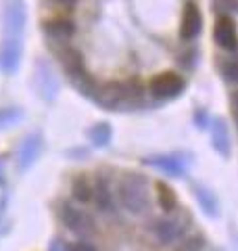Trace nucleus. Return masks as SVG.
Returning a JSON list of instances; mask_svg holds the SVG:
<instances>
[{
  "label": "nucleus",
  "instance_id": "nucleus-13",
  "mask_svg": "<svg viewBox=\"0 0 238 251\" xmlns=\"http://www.w3.org/2000/svg\"><path fill=\"white\" fill-rule=\"evenodd\" d=\"M203 249V237H190L180 243L176 251H201Z\"/></svg>",
  "mask_w": 238,
  "mask_h": 251
},
{
  "label": "nucleus",
  "instance_id": "nucleus-14",
  "mask_svg": "<svg viewBox=\"0 0 238 251\" xmlns=\"http://www.w3.org/2000/svg\"><path fill=\"white\" fill-rule=\"evenodd\" d=\"M224 75L228 77V82H234L238 84V59L228 61L224 65Z\"/></svg>",
  "mask_w": 238,
  "mask_h": 251
},
{
  "label": "nucleus",
  "instance_id": "nucleus-1",
  "mask_svg": "<svg viewBox=\"0 0 238 251\" xmlns=\"http://www.w3.org/2000/svg\"><path fill=\"white\" fill-rule=\"evenodd\" d=\"M117 197L125 211L140 216L148 209V191L146 180L140 174H125L117 184Z\"/></svg>",
  "mask_w": 238,
  "mask_h": 251
},
{
  "label": "nucleus",
  "instance_id": "nucleus-2",
  "mask_svg": "<svg viewBox=\"0 0 238 251\" xmlns=\"http://www.w3.org/2000/svg\"><path fill=\"white\" fill-rule=\"evenodd\" d=\"M59 218H61V222L75 234H88L94 230V220L86 214L84 209L75 207L73 203H69V201H61Z\"/></svg>",
  "mask_w": 238,
  "mask_h": 251
},
{
  "label": "nucleus",
  "instance_id": "nucleus-9",
  "mask_svg": "<svg viewBox=\"0 0 238 251\" xmlns=\"http://www.w3.org/2000/svg\"><path fill=\"white\" fill-rule=\"evenodd\" d=\"M157 199L163 211H173L178 207V197L165 182H157Z\"/></svg>",
  "mask_w": 238,
  "mask_h": 251
},
{
  "label": "nucleus",
  "instance_id": "nucleus-6",
  "mask_svg": "<svg viewBox=\"0 0 238 251\" xmlns=\"http://www.w3.org/2000/svg\"><path fill=\"white\" fill-rule=\"evenodd\" d=\"M201 25H203V17H201V11L198 6L188 2L186 9H184V15H182V25H180V36L184 40H194V38L201 34Z\"/></svg>",
  "mask_w": 238,
  "mask_h": 251
},
{
  "label": "nucleus",
  "instance_id": "nucleus-4",
  "mask_svg": "<svg viewBox=\"0 0 238 251\" xmlns=\"http://www.w3.org/2000/svg\"><path fill=\"white\" fill-rule=\"evenodd\" d=\"M182 88H184V82L173 72H163L150 80V92H153L155 97H163V99L176 97V94L182 92Z\"/></svg>",
  "mask_w": 238,
  "mask_h": 251
},
{
  "label": "nucleus",
  "instance_id": "nucleus-8",
  "mask_svg": "<svg viewBox=\"0 0 238 251\" xmlns=\"http://www.w3.org/2000/svg\"><path fill=\"white\" fill-rule=\"evenodd\" d=\"M44 31L54 40H69L75 34V23L65 17H52L44 21Z\"/></svg>",
  "mask_w": 238,
  "mask_h": 251
},
{
  "label": "nucleus",
  "instance_id": "nucleus-3",
  "mask_svg": "<svg viewBox=\"0 0 238 251\" xmlns=\"http://www.w3.org/2000/svg\"><path fill=\"white\" fill-rule=\"evenodd\" d=\"M150 230H153L155 239L161 243V245H171V243H178L182 239L184 226H182L178 220H171V218H157L153 226H150Z\"/></svg>",
  "mask_w": 238,
  "mask_h": 251
},
{
  "label": "nucleus",
  "instance_id": "nucleus-17",
  "mask_svg": "<svg viewBox=\"0 0 238 251\" xmlns=\"http://www.w3.org/2000/svg\"><path fill=\"white\" fill-rule=\"evenodd\" d=\"M52 2H57V4H61V6H73L77 0H52Z\"/></svg>",
  "mask_w": 238,
  "mask_h": 251
},
{
  "label": "nucleus",
  "instance_id": "nucleus-7",
  "mask_svg": "<svg viewBox=\"0 0 238 251\" xmlns=\"http://www.w3.org/2000/svg\"><path fill=\"white\" fill-rule=\"evenodd\" d=\"M92 201H94V205H96V209L102 211V214H111V211H115L113 193H111V186L102 176H98L96 182L92 184Z\"/></svg>",
  "mask_w": 238,
  "mask_h": 251
},
{
  "label": "nucleus",
  "instance_id": "nucleus-16",
  "mask_svg": "<svg viewBox=\"0 0 238 251\" xmlns=\"http://www.w3.org/2000/svg\"><path fill=\"white\" fill-rule=\"evenodd\" d=\"M196 195H198V199H201V203L205 205V209H207V214H217L215 211V205H211L209 203V197H207V191H203V188H196Z\"/></svg>",
  "mask_w": 238,
  "mask_h": 251
},
{
  "label": "nucleus",
  "instance_id": "nucleus-18",
  "mask_svg": "<svg viewBox=\"0 0 238 251\" xmlns=\"http://www.w3.org/2000/svg\"><path fill=\"white\" fill-rule=\"evenodd\" d=\"M232 105H234V109H236V111H238V90L232 94Z\"/></svg>",
  "mask_w": 238,
  "mask_h": 251
},
{
  "label": "nucleus",
  "instance_id": "nucleus-15",
  "mask_svg": "<svg viewBox=\"0 0 238 251\" xmlns=\"http://www.w3.org/2000/svg\"><path fill=\"white\" fill-rule=\"evenodd\" d=\"M67 251H96V247L88 241H73L67 245Z\"/></svg>",
  "mask_w": 238,
  "mask_h": 251
},
{
  "label": "nucleus",
  "instance_id": "nucleus-11",
  "mask_svg": "<svg viewBox=\"0 0 238 251\" xmlns=\"http://www.w3.org/2000/svg\"><path fill=\"white\" fill-rule=\"evenodd\" d=\"M213 147L217 149L221 155L228 153V136H226V126L221 120L213 122Z\"/></svg>",
  "mask_w": 238,
  "mask_h": 251
},
{
  "label": "nucleus",
  "instance_id": "nucleus-12",
  "mask_svg": "<svg viewBox=\"0 0 238 251\" xmlns=\"http://www.w3.org/2000/svg\"><path fill=\"white\" fill-rule=\"evenodd\" d=\"M65 63H67V67H69V72H82V57H79V52L77 50H67L65 52Z\"/></svg>",
  "mask_w": 238,
  "mask_h": 251
},
{
  "label": "nucleus",
  "instance_id": "nucleus-10",
  "mask_svg": "<svg viewBox=\"0 0 238 251\" xmlns=\"http://www.w3.org/2000/svg\"><path fill=\"white\" fill-rule=\"evenodd\" d=\"M71 191H73V199L79 201V203H88L92 201V184L88 178L79 176L73 180V186H71Z\"/></svg>",
  "mask_w": 238,
  "mask_h": 251
},
{
  "label": "nucleus",
  "instance_id": "nucleus-5",
  "mask_svg": "<svg viewBox=\"0 0 238 251\" xmlns=\"http://www.w3.org/2000/svg\"><path fill=\"white\" fill-rule=\"evenodd\" d=\"M213 36H215V42L224 50H236V46H238V31H236L234 21L230 17L221 15V17L217 19V23H215V31H213Z\"/></svg>",
  "mask_w": 238,
  "mask_h": 251
}]
</instances>
